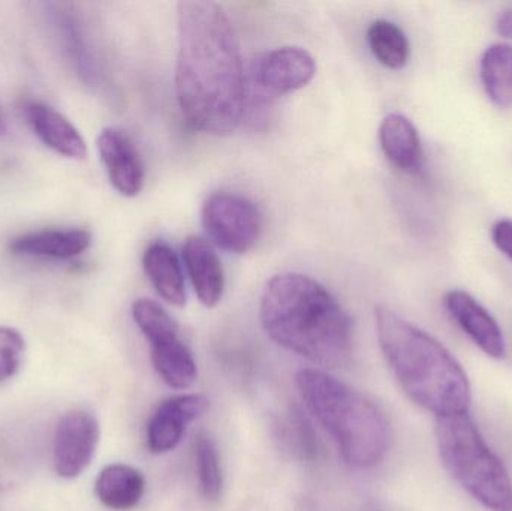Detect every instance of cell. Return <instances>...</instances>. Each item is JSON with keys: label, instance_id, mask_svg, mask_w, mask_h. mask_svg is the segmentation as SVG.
<instances>
[{"label": "cell", "instance_id": "obj_26", "mask_svg": "<svg viewBox=\"0 0 512 511\" xmlns=\"http://www.w3.org/2000/svg\"><path fill=\"white\" fill-rule=\"evenodd\" d=\"M5 132H6L5 119H3L2 113H0V135L5 134Z\"/></svg>", "mask_w": 512, "mask_h": 511}, {"label": "cell", "instance_id": "obj_7", "mask_svg": "<svg viewBox=\"0 0 512 511\" xmlns=\"http://www.w3.org/2000/svg\"><path fill=\"white\" fill-rule=\"evenodd\" d=\"M201 219L213 243L233 254L251 251L261 236V212L254 201L236 192L210 194L204 201Z\"/></svg>", "mask_w": 512, "mask_h": 511}, {"label": "cell", "instance_id": "obj_4", "mask_svg": "<svg viewBox=\"0 0 512 511\" xmlns=\"http://www.w3.org/2000/svg\"><path fill=\"white\" fill-rule=\"evenodd\" d=\"M295 386L349 467L369 470L384 461L390 447V423L378 405L319 369L298 372Z\"/></svg>", "mask_w": 512, "mask_h": 511}, {"label": "cell", "instance_id": "obj_15", "mask_svg": "<svg viewBox=\"0 0 512 511\" xmlns=\"http://www.w3.org/2000/svg\"><path fill=\"white\" fill-rule=\"evenodd\" d=\"M379 143L388 161L406 174H418L424 167V150L414 123L399 113L384 117L379 126Z\"/></svg>", "mask_w": 512, "mask_h": 511}, {"label": "cell", "instance_id": "obj_10", "mask_svg": "<svg viewBox=\"0 0 512 511\" xmlns=\"http://www.w3.org/2000/svg\"><path fill=\"white\" fill-rule=\"evenodd\" d=\"M96 146L113 188L123 197H137L146 182V167L131 135L120 126H108Z\"/></svg>", "mask_w": 512, "mask_h": 511}, {"label": "cell", "instance_id": "obj_21", "mask_svg": "<svg viewBox=\"0 0 512 511\" xmlns=\"http://www.w3.org/2000/svg\"><path fill=\"white\" fill-rule=\"evenodd\" d=\"M195 461H197L198 480L201 492L207 500H218L224 488L221 458L215 441L206 435H200L195 444Z\"/></svg>", "mask_w": 512, "mask_h": 511}, {"label": "cell", "instance_id": "obj_16", "mask_svg": "<svg viewBox=\"0 0 512 511\" xmlns=\"http://www.w3.org/2000/svg\"><path fill=\"white\" fill-rule=\"evenodd\" d=\"M143 267L159 297L170 305H186V282L176 251L164 240H155L143 255Z\"/></svg>", "mask_w": 512, "mask_h": 511}, {"label": "cell", "instance_id": "obj_5", "mask_svg": "<svg viewBox=\"0 0 512 511\" xmlns=\"http://www.w3.org/2000/svg\"><path fill=\"white\" fill-rule=\"evenodd\" d=\"M442 464L457 483L492 511H512V482L469 413L436 417Z\"/></svg>", "mask_w": 512, "mask_h": 511}, {"label": "cell", "instance_id": "obj_11", "mask_svg": "<svg viewBox=\"0 0 512 511\" xmlns=\"http://www.w3.org/2000/svg\"><path fill=\"white\" fill-rule=\"evenodd\" d=\"M209 410L204 395L174 396L162 402L147 423V447L155 455L171 452L179 446L186 428Z\"/></svg>", "mask_w": 512, "mask_h": 511}, {"label": "cell", "instance_id": "obj_8", "mask_svg": "<svg viewBox=\"0 0 512 511\" xmlns=\"http://www.w3.org/2000/svg\"><path fill=\"white\" fill-rule=\"evenodd\" d=\"M316 74L309 51L300 47H279L256 56L249 69L251 87L261 101L270 102L303 89Z\"/></svg>", "mask_w": 512, "mask_h": 511}, {"label": "cell", "instance_id": "obj_1", "mask_svg": "<svg viewBox=\"0 0 512 511\" xmlns=\"http://www.w3.org/2000/svg\"><path fill=\"white\" fill-rule=\"evenodd\" d=\"M176 92L195 131L230 135L245 111L246 77L233 21L219 3L186 0L177 9Z\"/></svg>", "mask_w": 512, "mask_h": 511}, {"label": "cell", "instance_id": "obj_3", "mask_svg": "<svg viewBox=\"0 0 512 511\" xmlns=\"http://www.w3.org/2000/svg\"><path fill=\"white\" fill-rule=\"evenodd\" d=\"M375 317L382 354L405 395L436 417L469 413L471 383L453 354L387 306Z\"/></svg>", "mask_w": 512, "mask_h": 511}, {"label": "cell", "instance_id": "obj_9", "mask_svg": "<svg viewBox=\"0 0 512 511\" xmlns=\"http://www.w3.org/2000/svg\"><path fill=\"white\" fill-rule=\"evenodd\" d=\"M101 429L98 419L87 411H68L60 417L54 431L53 462L57 476L72 480L92 464L98 449Z\"/></svg>", "mask_w": 512, "mask_h": 511}, {"label": "cell", "instance_id": "obj_18", "mask_svg": "<svg viewBox=\"0 0 512 511\" xmlns=\"http://www.w3.org/2000/svg\"><path fill=\"white\" fill-rule=\"evenodd\" d=\"M146 479L137 468L113 464L99 473L95 494L107 509L126 511L134 509L143 500Z\"/></svg>", "mask_w": 512, "mask_h": 511}, {"label": "cell", "instance_id": "obj_24", "mask_svg": "<svg viewBox=\"0 0 512 511\" xmlns=\"http://www.w3.org/2000/svg\"><path fill=\"white\" fill-rule=\"evenodd\" d=\"M492 239L496 248L512 261V221L501 219L492 228Z\"/></svg>", "mask_w": 512, "mask_h": 511}, {"label": "cell", "instance_id": "obj_6", "mask_svg": "<svg viewBox=\"0 0 512 511\" xmlns=\"http://www.w3.org/2000/svg\"><path fill=\"white\" fill-rule=\"evenodd\" d=\"M132 318L149 342L153 368L162 381L179 390L194 386L197 363L171 315L153 300L138 299L132 305Z\"/></svg>", "mask_w": 512, "mask_h": 511}, {"label": "cell", "instance_id": "obj_20", "mask_svg": "<svg viewBox=\"0 0 512 511\" xmlns=\"http://www.w3.org/2000/svg\"><path fill=\"white\" fill-rule=\"evenodd\" d=\"M367 42L370 51L385 68H405L411 56V44L402 27L393 21L375 20L367 29Z\"/></svg>", "mask_w": 512, "mask_h": 511}, {"label": "cell", "instance_id": "obj_22", "mask_svg": "<svg viewBox=\"0 0 512 511\" xmlns=\"http://www.w3.org/2000/svg\"><path fill=\"white\" fill-rule=\"evenodd\" d=\"M280 440L286 449L300 461H313L318 456V441L307 417L298 408H292L282 423Z\"/></svg>", "mask_w": 512, "mask_h": 511}, {"label": "cell", "instance_id": "obj_25", "mask_svg": "<svg viewBox=\"0 0 512 511\" xmlns=\"http://www.w3.org/2000/svg\"><path fill=\"white\" fill-rule=\"evenodd\" d=\"M496 30L504 38L512 39V9L505 8L496 17Z\"/></svg>", "mask_w": 512, "mask_h": 511}, {"label": "cell", "instance_id": "obj_12", "mask_svg": "<svg viewBox=\"0 0 512 511\" xmlns=\"http://www.w3.org/2000/svg\"><path fill=\"white\" fill-rule=\"evenodd\" d=\"M444 305L460 329L472 339L487 356L502 359L507 351L504 333L498 321L477 299L462 290L448 291Z\"/></svg>", "mask_w": 512, "mask_h": 511}, {"label": "cell", "instance_id": "obj_13", "mask_svg": "<svg viewBox=\"0 0 512 511\" xmlns=\"http://www.w3.org/2000/svg\"><path fill=\"white\" fill-rule=\"evenodd\" d=\"M23 111L26 122L48 149L75 161L86 158V141L62 113L41 102H27Z\"/></svg>", "mask_w": 512, "mask_h": 511}, {"label": "cell", "instance_id": "obj_19", "mask_svg": "<svg viewBox=\"0 0 512 511\" xmlns=\"http://www.w3.org/2000/svg\"><path fill=\"white\" fill-rule=\"evenodd\" d=\"M480 75L487 96L501 108L512 107V47L510 44L490 45L480 62Z\"/></svg>", "mask_w": 512, "mask_h": 511}, {"label": "cell", "instance_id": "obj_14", "mask_svg": "<svg viewBox=\"0 0 512 511\" xmlns=\"http://www.w3.org/2000/svg\"><path fill=\"white\" fill-rule=\"evenodd\" d=\"M183 261L198 300L215 308L224 296V267L215 249L203 237L189 236L183 243Z\"/></svg>", "mask_w": 512, "mask_h": 511}, {"label": "cell", "instance_id": "obj_2", "mask_svg": "<svg viewBox=\"0 0 512 511\" xmlns=\"http://www.w3.org/2000/svg\"><path fill=\"white\" fill-rule=\"evenodd\" d=\"M259 318L271 341L310 362L342 368L351 360V317L324 285L309 276H273L262 291Z\"/></svg>", "mask_w": 512, "mask_h": 511}, {"label": "cell", "instance_id": "obj_17", "mask_svg": "<svg viewBox=\"0 0 512 511\" xmlns=\"http://www.w3.org/2000/svg\"><path fill=\"white\" fill-rule=\"evenodd\" d=\"M90 245L92 234L87 230H44L17 237L9 249L15 255L71 260L86 252Z\"/></svg>", "mask_w": 512, "mask_h": 511}, {"label": "cell", "instance_id": "obj_23", "mask_svg": "<svg viewBox=\"0 0 512 511\" xmlns=\"http://www.w3.org/2000/svg\"><path fill=\"white\" fill-rule=\"evenodd\" d=\"M26 342L18 330L0 326V383L11 380L23 362Z\"/></svg>", "mask_w": 512, "mask_h": 511}]
</instances>
